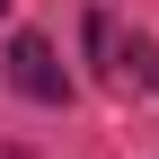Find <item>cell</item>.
Instances as JSON below:
<instances>
[{"mask_svg":"<svg viewBox=\"0 0 159 159\" xmlns=\"http://www.w3.org/2000/svg\"><path fill=\"white\" fill-rule=\"evenodd\" d=\"M0 18H9V0H0Z\"/></svg>","mask_w":159,"mask_h":159,"instance_id":"cell-3","label":"cell"},{"mask_svg":"<svg viewBox=\"0 0 159 159\" xmlns=\"http://www.w3.org/2000/svg\"><path fill=\"white\" fill-rule=\"evenodd\" d=\"M124 80H142V89H159V44H133V53H124Z\"/></svg>","mask_w":159,"mask_h":159,"instance_id":"cell-2","label":"cell"},{"mask_svg":"<svg viewBox=\"0 0 159 159\" xmlns=\"http://www.w3.org/2000/svg\"><path fill=\"white\" fill-rule=\"evenodd\" d=\"M9 89L35 97V106H62V97H71V71L53 62L44 35H9Z\"/></svg>","mask_w":159,"mask_h":159,"instance_id":"cell-1","label":"cell"}]
</instances>
